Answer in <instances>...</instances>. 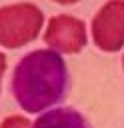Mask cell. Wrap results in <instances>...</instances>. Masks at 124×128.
Returning <instances> with one entry per match:
<instances>
[{
	"label": "cell",
	"mask_w": 124,
	"mask_h": 128,
	"mask_svg": "<svg viewBox=\"0 0 124 128\" xmlns=\"http://www.w3.org/2000/svg\"><path fill=\"white\" fill-rule=\"evenodd\" d=\"M122 64H124V58H122Z\"/></svg>",
	"instance_id": "9c48e42d"
},
{
	"label": "cell",
	"mask_w": 124,
	"mask_h": 128,
	"mask_svg": "<svg viewBox=\"0 0 124 128\" xmlns=\"http://www.w3.org/2000/svg\"><path fill=\"white\" fill-rule=\"evenodd\" d=\"M94 44L104 52H116L124 46V0L106 2L92 20Z\"/></svg>",
	"instance_id": "3957f363"
},
{
	"label": "cell",
	"mask_w": 124,
	"mask_h": 128,
	"mask_svg": "<svg viewBox=\"0 0 124 128\" xmlns=\"http://www.w3.org/2000/svg\"><path fill=\"white\" fill-rule=\"evenodd\" d=\"M32 128H90V124L78 110L66 106L40 114L32 124Z\"/></svg>",
	"instance_id": "5b68a950"
},
{
	"label": "cell",
	"mask_w": 124,
	"mask_h": 128,
	"mask_svg": "<svg viewBox=\"0 0 124 128\" xmlns=\"http://www.w3.org/2000/svg\"><path fill=\"white\" fill-rule=\"evenodd\" d=\"M0 128H32V124L24 116H8Z\"/></svg>",
	"instance_id": "8992f818"
},
{
	"label": "cell",
	"mask_w": 124,
	"mask_h": 128,
	"mask_svg": "<svg viewBox=\"0 0 124 128\" xmlns=\"http://www.w3.org/2000/svg\"><path fill=\"white\" fill-rule=\"evenodd\" d=\"M68 68L64 58L52 50L28 52L14 68L10 90L24 112L38 114L58 104L68 92Z\"/></svg>",
	"instance_id": "6da1fadb"
},
{
	"label": "cell",
	"mask_w": 124,
	"mask_h": 128,
	"mask_svg": "<svg viewBox=\"0 0 124 128\" xmlns=\"http://www.w3.org/2000/svg\"><path fill=\"white\" fill-rule=\"evenodd\" d=\"M44 22L38 6L22 2L0 8V44L4 48H20L36 40Z\"/></svg>",
	"instance_id": "7a4b0ae2"
},
{
	"label": "cell",
	"mask_w": 124,
	"mask_h": 128,
	"mask_svg": "<svg viewBox=\"0 0 124 128\" xmlns=\"http://www.w3.org/2000/svg\"><path fill=\"white\" fill-rule=\"evenodd\" d=\"M54 2H58V4H74L78 0H54Z\"/></svg>",
	"instance_id": "ba28073f"
},
{
	"label": "cell",
	"mask_w": 124,
	"mask_h": 128,
	"mask_svg": "<svg viewBox=\"0 0 124 128\" xmlns=\"http://www.w3.org/2000/svg\"><path fill=\"white\" fill-rule=\"evenodd\" d=\"M44 42L54 50L76 54L86 46V26L82 20L68 16V14L54 16L48 22Z\"/></svg>",
	"instance_id": "277c9868"
},
{
	"label": "cell",
	"mask_w": 124,
	"mask_h": 128,
	"mask_svg": "<svg viewBox=\"0 0 124 128\" xmlns=\"http://www.w3.org/2000/svg\"><path fill=\"white\" fill-rule=\"evenodd\" d=\"M4 70H6V58H4V54L0 52V78H2V74H4Z\"/></svg>",
	"instance_id": "52a82bcc"
}]
</instances>
